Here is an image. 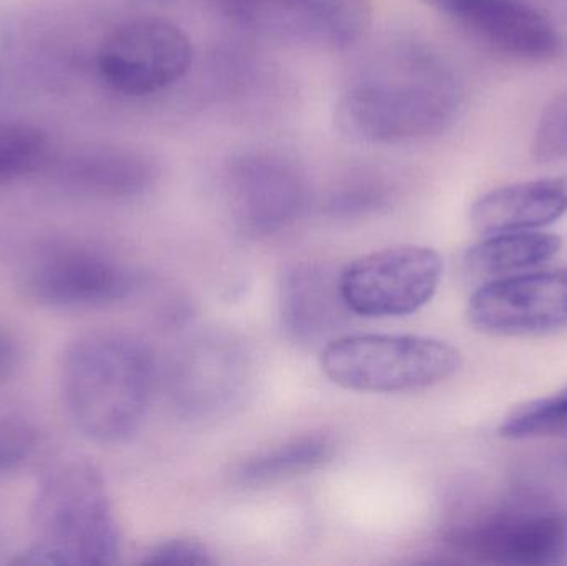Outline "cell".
Segmentation results:
<instances>
[{
	"label": "cell",
	"mask_w": 567,
	"mask_h": 566,
	"mask_svg": "<svg viewBox=\"0 0 567 566\" xmlns=\"http://www.w3.org/2000/svg\"><path fill=\"white\" fill-rule=\"evenodd\" d=\"M20 349L16 339L9 332L0 329V382L12 378L16 369L19 368Z\"/></svg>",
	"instance_id": "25"
},
{
	"label": "cell",
	"mask_w": 567,
	"mask_h": 566,
	"mask_svg": "<svg viewBox=\"0 0 567 566\" xmlns=\"http://www.w3.org/2000/svg\"><path fill=\"white\" fill-rule=\"evenodd\" d=\"M236 9L266 32L329 52L355 45L373 12L370 0H248Z\"/></svg>",
	"instance_id": "11"
},
{
	"label": "cell",
	"mask_w": 567,
	"mask_h": 566,
	"mask_svg": "<svg viewBox=\"0 0 567 566\" xmlns=\"http://www.w3.org/2000/svg\"><path fill=\"white\" fill-rule=\"evenodd\" d=\"M445 13L486 45L516 59H548L561 43L548 17L522 0H455Z\"/></svg>",
	"instance_id": "13"
},
{
	"label": "cell",
	"mask_w": 567,
	"mask_h": 566,
	"mask_svg": "<svg viewBox=\"0 0 567 566\" xmlns=\"http://www.w3.org/2000/svg\"><path fill=\"white\" fill-rule=\"evenodd\" d=\"M425 2L432 3V6L439 7L442 12H445L455 0H425Z\"/></svg>",
	"instance_id": "26"
},
{
	"label": "cell",
	"mask_w": 567,
	"mask_h": 566,
	"mask_svg": "<svg viewBox=\"0 0 567 566\" xmlns=\"http://www.w3.org/2000/svg\"><path fill=\"white\" fill-rule=\"evenodd\" d=\"M462 85L430 50L400 45L357 73L340 93L337 130L367 145H400L442 133L458 115Z\"/></svg>",
	"instance_id": "1"
},
{
	"label": "cell",
	"mask_w": 567,
	"mask_h": 566,
	"mask_svg": "<svg viewBox=\"0 0 567 566\" xmlns=\"http://www.w3.org/2000/svg\"><path fill=\"white\" fill-rule=\"evenodd\" d=\"M389 186L379 178H359L337 189L329 199L333 215L355 216L377 212L389 203Z\"/></svg>",
	"instance_id": "22"
},
{
	"label": "cell",
	"mask_w": 567,
	"mask_h": 566,
	"mask_svg": "<svg viewBox=\"0 0 567 566\" xmlns=\"http://www.w3.org/2000/svg\"><path fill=\"white\" fill-rule=\"evenodd\" d=\"M158 169L148 156L122 148H99L70 162L66 182L100 198H132L155 185Z\"/></svg>",
	"instance_id": "16"
},
{
	"label": "cell",
	"mask_w": 567,
	"mask_h": 566,
	"mask_svg": "<svg viewBox=\"0 0 567 566\" xmlns=\"http://www.w3.org/2000/svg\"><path fill=\"white\" fill-rule=\"evenodd\" d=\"M567 212V179L549 178L502 186L473 205V228L483 235L533 231L558 222Z\"/></svg>",
	"instance_id": "15"
},
{
	"label": "cell",
	"mask_w": 567,
	"mask_h": 566,
	"mask_svg": "<svg viewBox=\"0 0 567 566\" xmlns=\"http://www.w3.org/2000/svg\"><path fill=\"white\" fill-rule=\"evenodd\" d=\"M468 319L499 338L546 335L567 326V268L503 276L473 292Z\"/></svg>",
	"instance_id": "10"
},
{
	"label": "cell",
	"mask_w": 567,
	"mask_h": 566,
	"mask_svg": "<svg viewBox=\"0 0 567 566\" xmlns=\"http://www.w3.org/2000/svg\"><path fill=\"white\" fill-rule=\"evenodd\" d=\"M49 136L39 126H0V186L39 172L49 159Z\"/></svg>",
	"instance_id": "19"
},
{
	"label": "cell",
	"mask_w": 567,
	"mask_h": 566,
	"mask_svg": "<svg viewBox=\"0 0 567 566\" xmlns=\"http://www.w3.org/2000/svg\"><path fill=\"white\" fill-rule=\"evenodd\" d=\"M248 371V358L236 342L203 336L185 346L173 362V401L195 418L216 414L238 401Z\"/></svg>",
	"instance_id": "12"
},
{
	"label": "cell",
	"mask_w": 567,
	"mask_h": 566,
	"mask_svg": "<svg viewBox=\"0 0 567 566\" xmlns=\"http://www.w3.org/2000/svg\"><path fill=\"white\" fill-rule=\"evenodd\" d=\"M499 434L512 441L567 434V385L561 391L513 409L499 425Z\"/></svg>",
	"instance_id": "20"
},
{
	"label": "cell",
	"mask_w": 567,
	"mask_h": 566,
	"mask_svg": "<svg viewBox=\"0 0 567 566\" xmlns=\"http://www.w3.org/2000/svg\"><path fill=\"white\" fill-rule=\"evenodd\" d=\"M233 2H235V3H239V2H248V0H233Z\"/></svg>",
	"instance_id": "27"
},
{
	"label": "cell",
	"mask_w": 567,
	"mask_h": 566,
	"mask_svg": "<svg viewBox=\"0 0 567 566\" xmlns=\"http://www.w3.org/2000/svg\"><path fill=\"white\" fill-rule=\"evenodd\" d=\"M32 531V545L17 564H115L118 524L95 465L83 459H65L43 474L33 502Z\"/></svg>",
	"instance_id": "3"
},
{
	"label": "cell",
	"mask_w": 567,
	"mask_h": 566,
	"mask_svg": "<svg viewBox=\"0 0 567 566\" xmlns=\"http://www.w3.org/2000/svg\"><path fill=\"white\" fill-rule=\"evenodd\" d=\"M333 384L359 392H409L445 382L462 368L458 349L423 336L355 335L323 349Z\"/></svg>",
	"instance_id": "4"
},
{
	"label": "cell",
	"mask_w": 567,
	"mask_h": 566,
	"mask_svg": "<svg viewBox=\"0 0 567 566\" xmlns=\"http://www.w3.org/2000/svg\"><path fill=\"white\" fill-rule=\"evenodd\" d=\"M279 312L290 341L302 346L322 341L350 312L340 291V272L317 263L289 266L279 281Z\"/></svg>",
	"instance_id": "14"
},
{
	"label": "cell",
	"mask_w": 567,
	"mask_h": 566,
	"mask_svg": "<svg viewBox=\"0 0 567 566\" xmlns=\"http://www.w3.org/2000/svg\"><path fill=\"white\" fill-rule=\"evenodd\" d=\"M37 447V434L19 419L0 418V474L13 472L29 461Z\"/></svg>",
	"instance_id": "23"
},
{
	"label": "cell",
	"mask_w": 567,
	"mask_h": 566,
	"mask_svg": "<svg viewBox=\"0 0 567 566\" xmlns=\"http://www.w3.org/2000/svg\"><path fill=\"white\" fill-rule=\"evenodd\" d=\"M336 452L332 435L323 432L287 439L238 462L233 467L231 481L239 487H268L323 467L332 461Z\"/></svg>",
	"instance_id": "17"
},
{
	"label": "cell",
	"mask_w": 567,
	"mask_h": 566,
	"mask_svg": "<svg viewBox=\"0 0 567 566\" xmlns=\"http://www.w3.org/2000/svg\"><path fill=\"white\" fill-rule=\"evenodd\" d=\"M532 152L543 163L567 158V93L553 100L539 116Z\"/></svg>",
	"instance_id": "21"
},
{
	"label": "cell",
	"mask_w": 567,
	"mask_h": 566,
	"mask_svg": "<svg viewBox=\"0 0 567 566\" xmlns=\"http://www.w3.org/2000/svg\"><path fill=\"white\" fill-rule=\"evenodd\" d=\"M23 286L30 298L50 308H105L130 298L138 286V276L109 251L60 243L29 259Z\"/></svg>",
	"instance_id": "7"
},
{
	"label": "cell",
	"mask_w": 567,
	"mask_h": 566,
	"mask_svg": "<svg viewBox=\"0 0 567 566\" xmlns=\"http://www.w3.org/2000/svg\"><path fill=\"white\" fill-rule=\"evenodd\" d=\"M449 542L485 564L555 565L567 555V515L538 504L493 508L456 525Z\"/></svg>",
	"instance_id": "8"
},
{
	"label": "cell",
	"mask_w": 567,
	"mask_h": 566,
	"mask_svg": "<svg viewBox=\"0 0 567 566\" xmlns=\"http://www.w3.org/2000/svg\"><path fill=\"white\" fill-rule=\"evenodd\" d=\"M155 362L128 332L95 331L76 339L62 366V395L75 428L100 444L128 441L152 401Z\"/></svg>",
	"instance_id": "2"
},
{
	"label": "cell",
	"mask_w": 567,
	"mask_h": 566,
	"mask_svg": "<svg viewBox=\"0 0 567 566\" xmlns=\"http://www.w3.org/2000/svg\"><path fill=\"white\" fill-rule=\"evenodd\" d=\"M193 62L189 37L162 17H138L109 33L99 53L103 82L126 96H146L175 85Z\"/></svg>",
	"instance_id": "9"
},
{
	"label": "cell",
	"mask_w": 567,
	"mask_h": 566,
	"mask_svg": "<svg viewBox=\"0 0 567 566\" xmlns=\"http://www.w3.org/2000/svg\"><path fill=\"white\" fill-rule=\"evenodd\" d=\"M145 564L173 566L213 565L212 554L202 542L193 538H169L146 552Z\"/></svg>",
	"instance_id": "24"
},
{
	"label": "cell",
	"mask_w": 567,
	"mask_h": 566,
	"mask_svg": "<svg viewBox=\"0 0 567 566\" xmlns=\"http://www.w3.org/2000/svg\"><path fill=\"white\" fill-rule=\"evenodd\" d=\"M561 245V238L551 233H496L468 249L465 268L476 278L496 279L518 275L555 258Z\"/></svg>",
	"instance_id": "18"
},
{
	"label": "cell",
	"mask_w": 567,
	"mask_h": 566,
	"mask_svg": "<svg viewBox=\"0 0 567 566\" xmlns=\"http://www.w3.org/2000/svg\"><path fill=\"white\" fill-rule=\"evenodd\" d=\"M443 276V259L425 246H393L350 263L340 272L347 308L365 318H400L429 305Z\"/></svg>",
	"instance_id": "6"
},
{
	"label": "cell",
	"mask_w": 567,
	"mask_h": 566,
	"mask_svg": "<svg viewBox=\"0 0 567 566\" xmlns=\"http://www.w3.org/2000/svg\"><path fill=\"white\" fill-rule=\"evenodd\" d=\"M233 225L249 238H266L289 228L310 205V185L302 166L278 152L235 156L223 179Z\"/></svg>",
	"instance_id": "5"
}]
</instances>
